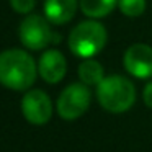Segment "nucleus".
<instances>
[{
	"label": "nucleus",
	"mask_w": 152,
	"mask_h": 152,
	"mask_svg": "<svg viewBox=\"0 0 152 152\" xmlns=\"http://www.w3.org/2000/svg\"><path fill=\"white\" fill-rule=\"evenodd\" d=\"M38 75V66L31 54L23 49H7L0 53V85L15 92L31 88Z\"/></svg>",
	"instance_id": "1"
},
{
	"label": "nucleus",
	"mask_w": 152,
	"mask_h": 152,
	"mask_svg": "<svg viewBox=\"0 0 152 152\" xmlns=\"http://www.w3.org/2000/svg\"><path fill=\"white\" fill-rule=\"evenodd\" d=\"M142 100H144V105L147 108L152 110V82H149L144 87V92H142Z\"/></svg>",
	"instance_id": "14"
},
{
	"label": "nucleus",
	"mask_w": 152,
	"mask_h": 152,
	"mask_svg": "<svg viewBox=\"0 0 152 152\" xmlns=\"http://www.w3.org/2000/svg\"><path fill=\"white\" fill-rule=\"evenodd\" d=\"M54 106L49 95L39 88H30L21 98V113L33 126H44L53 118Z\"/></svg>",
	"instance_id": "6"
},
{
	"label": "nucleus",
	"mask_w": 152,
	"mask_h": 152,
	"mask_svg": "<svg viewBox=\"0 0 152 152\" xmlns=\"http://www.w3.org/2000/svg\"><path fill=\"white\" fill-rule=\"evenodd\" d=\"M119 10L129 18L141 17L145 10V0H118Z\"/></svg>",
	"instance_id": "12"
},
{
	"label": "nucleus",
	"mask_w": 152,
	"mask_h": 152,
	"mask_svg": "<svg viewBox=\"0 0 152 152\" xmlns=\"http://www.w3.org/2000/svg\"><path fill=\"white\" fill-rule=\"evenodd\" d=\"M80 10L88 18H103L113 12L118 5V0H79Z\"/></svg>",
	"instance_id": "11"
},
{
	"label": "nucleus",
	"mask_w": 152,
	"mask_h": 152,
	"mask_svg": "<svg viewBox=\"0 0 152 152\" xmlns=\"http://www.w3.org/2000/svg\"><path fill=\"white\" fill-rule=\"evenodd\" d=\"M67 61L64 54L57 49H48L38 62V74L48 83H59L66 77Z\"/></svg>",
	"instance_id": "8"
},
{
	"label": "nucleus",
	"mask_w": 152,
	"mask_h": 152,
	"mask_svg": "<svg viewBox=\"0 0 152 152\" xmlns=\"http://www.w3.org/2000/svg\"><path fill=\"white\" fill-rule=\"evenodd\" d=\"M79 79L82 83L88 87H96L105 79V69L95 59H83V62L79 66Z\"/></svg>",
	"instance_id": "10"
},
{
	"label": "nucleus",
	"mask_w": 152,
	"mask_h": 152,
	"mask_svg": "<svg viewBox=\"0 0 152 152\" xmlns=\"http://www.w3.org/2000/svg\"><path fill=\"white\" fill-rule=\"evenodd\" d=\"M96 98L103 110L110 113H126L136 102V87L123 75H108L96 85Z\"/></svg>",
	"instance_id": "2"
},
{
	"label": "nucleus",
	"mask_w": 152,
	"mask_h": 152,
	"mask_svg": "<svg viewBox=\"0 0 152 152\" xmlns=\"http://www.w3.org/2000/svg\"><path fill=\"white\" fill-rule=\"evenodd\" d=\"M79 0H46L44 15L53 25H66L74 18Z\"/></svg>",
	"instance_id": "9"
},
{
	"label": "nucleus",
	"mask_w": 152,
	"mask_h": 152,
	"mask_svg": "<svg viewBox=\"0 0 152 152\" xmlns=\"http://www.w3.org/2000/svg\"><path fill=\"white\" fill-rule=\"evenodd\" d=\"M51 21L41 15H28L18 28L20 41L26 49L41 51L49 44L61 43V34L51 30Z\"/></svg>",
	"instance_id": "4"
},
{
	"label": "nucleus",
	"mask_w": 152,
	"mask_h": 152,
	"mask_svg": "<svg viewBox=\"0 0 152 152\" xmlns=\"http://www.w3.org/2000/svg\"><path fill=\"white\" fill-rule=\"evenodd\" d=\"M106 30L100 21L87 20L79 23L69 34V49L82 59H92L105 48Z\"/></svg>",
	"instance_id": "3"
},
{
	"label": "nucleus",
	"mask_w": 152,
	"mask_h": 152,
	"mask_svg": "<svg viewBox=\"0 0 152 152\" xmlns=\"http://www.w3.org/2000/svg\"><path fill=\"white\" fill-rule=\"evenodd\" d=\"M10 5L17 13L28 15L34 8L36 2H34V0H10Z\"/></svg>",
	"instance_id": "13"
},
{
	"label": "nucleus",
	"mask_w": 152,
	"mask_h": 152,
	"mask_svg": "<svg viewBox=\"0 0 152 152\" xmlns=\"http://www.w3.org/2000/svg\"><path fill=\"white\" fill-rule=\"evenodd\" d=\"M124 69L136 79L152 77V48L144 43H136L129 46L123 57Z\"/></svg>",
	"instance_id": "7"
},
{
	"label": "nucleus",
	"mask_w": 152,
	"mask_h": 152,
	"mask_svg": "<svg viewBox=\"0 0 152 152\" xmlns=\"http://www.w3.org/2000/svg\"><path fill=\"white\" fill-rule=\"evenodd\" d=\"M92 103V92L88 85L75 82L67 85L57 98V115L66 121H74L83 116Z\"/></svg>",
	"instance_id": "5"
}]
</instances>
